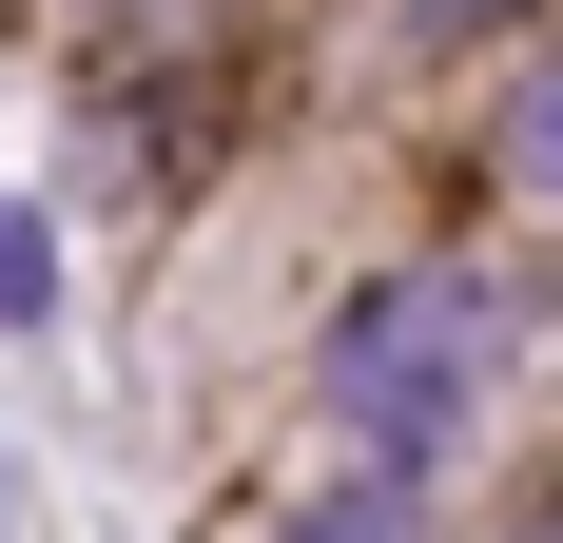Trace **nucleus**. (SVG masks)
<instances>
[{
    "instance_id": "obj_2",
    "label": "nucleus",
    "mask_w": 563,
    "mask_h": 543,
    "mask_svg": "<svg viewBox=\"0 0 563 543\" xmlns=\"http://www.w3.org/2000/svg\"><path fill=\"white\" fill-rule=\"evenodd\" d=\"M506 156H525V195H544V214H563V58H544V78H525V117H506Z\"/></svg>"
},
{
    "instance_id": "obj_3",
    "label": "nucleus",
    "mask_w": 563,
    "mask_h": 543,
    "mask_svg": "<svg viewBox=\"0 0 563 543\" xmlns=\"http://www.w3.org/2000/svg\"><path fill=\"white\" fill-rule=\"evenodd\" d=\"M291 543H408V486H369V466H350V486L311 505V524H291Z\"/></svg>"
},
{
    "instance_id": "obj_1",
    "label": "nucleus",
    "mask_w": 563,
    "mask_h": 543,
    "mask_svg": "<svg viewBox=\"0 0 563 543\" xmlns=\"http://www.w3.org/2000/svg\"><path fill=\"white\" fill-rule=\"evenodd\" d=\"M486 388H506V311L466 291V272H408V291H369V311L331 330V408L369 428V466H448L466 428H486Z\"/></svg>"
},
{
    "instance_id": "obj_4",
    "label": "nucleus",
    "mask_w": 563,
    "mask_h": 543,
    "mask_svg": "<svg viewBox=\"0 0 563 543\" xmlns=\"http://www.w3.org/2000/svg\"><path fill=\"white\" fill-rule=\"evenodd\" d=\"M544 543H563V524H544Z\"/></svg>"
}]
</instances>
